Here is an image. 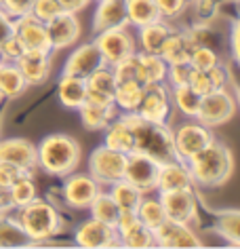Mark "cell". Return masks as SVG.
Returning a JSON list of instances; mask_svg holds the SVG:
<instances>
[{
  "instance_id": "20",
  "label": "cell",
  "mask_w": 240,
  "mask_h": 249,
  "mask_svg": "<svg viewBox=\"0 0 240 249\" xmlns=\"http://www.w3.org/2000/svg\"><path fill=\"white\" fill-rule=\"evenodd\" d=\"M181 188H194V179L186 160L177 159V160H169V163H160L156 190L171 192V190H181Z\"/></svg>"
},
{
  "instance_id": "26",
  "label": "cell",
  "mask_w": 240,
  "mask_h": 249,
  "mask_svg": "<svg viewBox=\"0 0 240 249\" xmlns=\"http://www.w3.org/2000/svg\"><path fill=\"white\" fill-rule=\"evenodd\" d=\"M175 28H171L164 19H158L154 23H147V26L139 28V45L144 53H154L160 55V49H162L164 40L169 38V34L173 32Z\"/></svg>"
},
{
  "instance_id": "21",
  "label": "cell",
  "mask_w": 240,
  "mask_h": 249,
  "mask_svg": "<svg viewBox=\"0 0 240 249\" xmlns=\"http://www.w3.org/2000/svg\"><path fill=\"white\" fill-rule=\"evenodd\" d=\"M17 68L21 70L23 78H26L28 87L42 85L51 76V53L45 51H26L19 59L15 61Z\"/></svg>"
},
{
  "instance_id": "10",
  "label": "cell",
  "mask_w": 240,
  "mask_h": 249,
  "mask_svg": "<svg viewBox=\"0 0 240 249\" xmlns=\"http://www.w3.org/2000/svg\"><path fill=\"white\" fill-rule=\"evenodd\" d=\"M160 163L147 157L144 152H128L127 154V167H125V179H128L133 186L147 195V192L156 190V179H158Z\"/></svg>"
},
{
  "instance_id": "15",
  "label": "cell",
  "mask_w": 240,
  "mask_h": 249,
  "mask_svg": "<svg viewBox=\"0 0 240 249\" xmlns=\"http://www.w3.org/2000/svg\"><path fill=\"white\" fill-rule=\"evenodd\" d=\"M47 32L51 38L53 51L57 49H67L80 38V19L72 11H61L57 17L47 21Z\"/></svg>"
},
{
  "instance_id": "27",
  "label": "cell",
  "mask_w": 240,
  "mask_h": 249,
  "mask_svg": "<svg viewBox=\"0 0 240 249\" xmlns=\"http://www.w3.org/2000/svg\"><path fill=\"white\" fill-rule=\"evenodd\" d=\"M26 89H28V83L15 61L0 59V95L4 99H15Z\"/></svg>"
},
{
  "instance_id": "19",
  "label": "cell",
  "mask_w": 240,
  "mask_h": 249,
  "mask_svg": "<svg viewBox=\"0 0 240 249\" xmlns=\"http://www.w3.org/2000/svg\"><path fill=\"white\" fill-rule=\"evenodd\" d=\"M101 66H106L103 61L101 51L97 49L95 42H89V45H82L74 51L65 61L64 74H74V76H82L87 78L89 74H93L95 70H99Z\"/></svg>"
},
{
  "instance_id": "55",
  "label": "cell",
  "mask_w": 240,
  "mask_h": 249,
  "mask_svg": "<svg viewBox=\"0 0 240 249\" xmlns=\"http://www.w3.org/2000/svg\"><path fill=\"white\" fill-rule=\"evenodd\" d=\"M234 91H236V97H238V104H240V83H234Z\"/></svg>"
},
{
  "instance_id": "25",
  "label": "cell",
  "mask_w": 240,
  "mask_h": 249,
  "mask_svg": "<svg viewBox=\"0 0 240 249\" xmlns=\"http://www.w3.org/2000/svg\"><path fill=\"white\" fill-rule=\"evenodd\" d=\"M194 51V42L190 40L186 30H173L169 38L164 40L162 49H160V57L167 64H175V61H190V55Z\"/></svg>"
},
{
  "instance_id": "45",
  "label": "cell",
  "mask_w": 240,
  "mask_h": 249,
  "mask_svg": "<svg viewBox=\"0 0 240 249\" xmlns=\"http://www.w3.org/2000/svg\"><path fill=\"white\" fill-rule=\"evenodd\" d=\"M190 72H192V64L190 61H175V64H169L167 68V78L171 80V85H188Z\"/></svg>"
},
{
  "instance_id": "58",
  "label": "cell",
  "mask_w": 240,
  "mask_h": 249,
  "mask_svg": "<svg viewBox=\"0 0 240 249\" xmlns=\"http://www.w3.org/2000/svg\"><path fill=\"white\" fill-rule=\"evenodd\" d=\"M97 2H101V0H97Z\"/></svg>"
},
{
  "instance_id": "28",
  "label": "cell",
  "mask_w": 240,
  "mask_h": 249,
  "mask_svg": "<svg viewBox=\"0 0 240 249\" xmlns=\"http://www.w3.org/2000/svg\"><path fill=\"white\" fill-rule=\"evenodd\" d=\"M106 146L118 152H133L135 150V138H133V129L125 118H114L112 123L106 127Z\"/></svg>"
},
{
  "instance_id": "24",
  "label": "cell",
  "mask_w": 240,
  "mask_h": 249,
  "mask_svg": "<svg viewBox=\"0 0 240 249\" xmlns=\"http://www.w3.org/2000/svg\"><path fill=\"white\" fill-rule=\"evenodd\" d=\"M57 95L65 108L78 110L87 102V80L82 76H74V74H64L57 85Z\"/></svg>"
},
{
  "instance_id": "30",
  "label": "cell",
  "mask_w": 240,
  "mask_h": 249,
  "mask_svg": "<svg viewBox=\"0 0 240 249\" xmlns=\"http://www.w3.org/2000/svg\"><path fill=\"white\" fill-rule=\"evenodd\" d=\"M32 245L26 230L17 217L9 215V209L0 211V247H26Z\"/></svg>"
},
{
  "instance_id": "23",
  "label": "cell",
  "mask_w": 240,
  "mask_h": 249,
  "mask_svg": "<svg viewBox=\"0 0 240 249\" xmlns=\"http://www.w3.org/2000/svg\"><path fill=\"white\" fill-rule=\"evenodd\" d=\"M137 59V78L144 85H152V83H164L167 80V68L169 64L164 61L160 55L154 53H135Z\"/></svg>"
},
{
  "instance_id": "49",
  "label": "cell",
  "mask_w": 240,
  "mask_h": 249,
  "mask_svg": "<svg viewBox=\"0 0 240 249\" xmlns=\"http://www.w3.org/2000/svg\"><path fill=\"white\" fill-rule=\"evenodd\" d=\"M188 85L192 87L196 93H200V95H205V93H208V91L213 89L211 80H208V74L205 70H196V68H192V72H190Z\"/></svg>"
},
{
  "instance_id": "11",
  "label": "cell",
  "mask_w": 240,
  "mask_h": 249,
  "mask_svg": "<svg viewBox=\"0 0 240 249\" xmlns=\"http://www.w3.org/2000/svg\"><path fill=\"white\" fill-rule=\"evenodd\" d=\"M160 203L164 207L167 220L179 224H192L198 220V201H196L194 188L160 192Z\"/></svg>"
},
{
  "instance_id": "50",
  "label": "cell",
  "mask_w": 240,
  "mask_h": 249,
  "mask_svg": "<svg viewBox=\"0 0 240 249\" xmlns=\"http://www.w3.org/2000/svg\"><path fill=\"white\" fill-rule=\"evenodd\" d=\"M207 74H208V80H211L213 89H227V83H230V72L225 70L224 64L211 68Z\"/></svg>"
},
{
  "instance_id": "52",
  "label": "cell",
  "mask_w": 240,
  "mask_h": 249,
  "mask_svg": "<svg viewBox=\"0 0 240 249\" xmlns=\"http://www.w3.org/2000/svg\"><path fill=\"white\" fill-rule=\"evenodd\" d=\"M230 47H232L234 59H236L238 66H240V19L232 26V32H230Z\"/></svg>"
},
{
  "instance_id": "42",
  "label": "cell",
  "mask_w": 240,
  "mask_h": 249,
  "mask_svg": "<svg viewBox=\"0 0 240 249\" xmlns=\"http://www.w3.org/2000/svg\"><path fill=\"white\" fill-rule=\"evenodd\" d=\"M61 11H65V9L61 7L59 0H34L32 9H30V15H34L36 19L47 23V21H51L53 17H57Z\"/></svg>"
},
{
  "instance_id": "40",
  "label": "cell",
  "mask_w": 240,
  "mask_h": 249,
  "mask_svg": "<svg viewBox=\"0 0 240 249\" xmlns=\"http://www.w3.org/2000/svg\"><path fill=\"white\" fill-rule=\"evenodd\" d=\"M120 245L127 247H154L156 241H154V232L144 224H135V226L120 236Z\"/></svg>"
},
{
  "instance_id": "41",
  "label": "cell",
  "mask_w": 240,
  "mask_h": 249,
  "mask_svg": "<svg viewBox=\"0 0 240 249\" xmlns=\"http://www.w3.org/2000/svg\"><path fill=\"white\" fill-rule=\"evenodd\" d=\"M190 64H192V68H196V70L208 72L211 68L221 64V57L211 47H194L192 55H190Z\"/></svg>"
},
{
  "instance_id": "4",
  "label": "cell",
  "mask_w": 240,
  "mask_h": 249,
  "mask_svg": "<svg viewBox=\"0 0 240 249\" xmlns=\"http://www.w3.org/2000/svg\"><path fill=\"white\" fill-rule=\"evenodd\" d=\"M17 220H19L21 228L26 230L32 243L51 241L55 234L61 232V217L57 209L48 201H42L38 196L17 209Z\"/></svg>"
},
{
  "instance_id": "29",
  "label": "cell",
  "mask_w": 240,
  "mask_h": 249,
  "mask_svg": "<svg viewBox=\"0 0 240 249\" xmlns=\"http://www.w3.org/2000/svg\"><path fill=\"white\" fill-rule=\"evenodd\" d=\"M78 112H80V121H82V124L89 131H99V129H106L116 118V104L114 106H99V104L84 102L78 108Z\"/></svg>"
},
{
  "instance_id": "14",
  "label": "cell",
  "mask_w": 240,
  "mask_h": 249,
  "mask_svg": "<svg viewBox=\"0 0 240 249\" xmlns=\"http://www.w3.org/2000/svg\"><path fill=\"white\" fill-rule=\"evenodd\" d=\"M101 192V184L93 176H67L64 182V201L74 209H84L95 201V196Z\"/></svg>"
},
{
  "instance_id": "48",
  "label": "cell",
  "mask_w": 240,
  "mask_h": 249,
  "mask_svg": "<svg viewBox=\"0 0 240 249\" xmlns=\"http://www.w3.org/2000/svg\"><path fill=\"white\" fill-rule=\"evenodd\" d=\"M23 173H28V171H21L19 167L9 165V163H0V192H7L11 188V184L19 176H23Z\"/></svg>"
},
{
  "instance_id": "43",
  "label": "cell",
  "mask_w": 240,
  "mask_h": 249,
  "mask_svg": "<svg viewBox=\"0 0 240 249\" xmlns=\"http://www.w3.org/2000/svg\"><path fill=\"white\" fill-rule=\"evenodd\" d=\"M23 53H26V47H23V42L15 32L0 45V59L2 61H17Z\"/></svg>"
},
{
  "instance_id": "13",
  "label": "cell",
  "mask_w": 240,
  "mask_h": 249,
  "mask_svg": "<svg viewBox=\"0 0 240 249\" xmlns=\"http://www.w3.org/2000/svg\"><path fill=\"white\" fill-rule=\"evenodd\" d=\"M0 163H9L19 167L21 171L32 173L38 167L36 146L23 138H7L0 140Z\"/></svg>"
},
{
  "instance_id": "35",
  "label": "cell",
  "mask_w": 240,
  "mask_h": 249,
  "mask_svg": "<svg viewBox=\"0 0 240 249\" xmlns=\"http://www.w3.org/2000/svg\"><path fill=\"white\" fill-rule=\"evenodd\" d=\"M135 211H137L139 222L144 224V226H147L150 230L158 228L160 224L167 220V213H164V207H162V203H160V198L144 196Z\"/></svg>"
},
{
  "instance_id": "57",
  "label": "cell",
  "mask_w": 240,
  "mask_h": 249,
  "mask_svg": "<svg viewBox=\"0 0 240 249\" xmlns=\"http://www.w3.org/2000/svg\"><path fill=\"white\" fill-rule=\"evenodd\" d=\"M238 19H240V11H238Z\"/></svg>"
},
{
  "instance_id": "2",
  "label": "cell",
  "mask_w": 240,
  "mask_h": 249,
  "mask_svg": "<svg viewBox=\"0 0 240 249\" xmlns=\"http://www.w3.org/2000/svg\"><path fill=\"white\" fill-rule=\"evenodd\" d=\"M186 165L192 173L194 184L205 186V188H217L232 176L234 159L230 148L213 140L211 144H207L194 157H190Z\"/></svg>"
},
{
  "instance_id": "47",
  "label": "cell",
  "mask_w": 240,
  "mask_h": 249,
  "mask_svg": "<svg viewBox=\"0 0 240 249\" xmlns=\"http://www.w3.org/2000/svg\"><path fill=\"white\" fill-rule=\"evenodd\" d=\"M32 2L34 0H0V9H2L7 15L13 17V19H17V17L30 13Z\"/></svg>"
},
{
  "instance_id": "32",
  "label": "cell",
  "mask_w": 240,
  "mask_h": 249,
  "mask_svg": "<svg viewBox=\"0 0 240 249\" xmlns=\"http://www.w3.org/2000/svg\"><path fill=\"white\" fill-rule=\"evenodd\" d=\"M125 4H127L128 26H133V28H141V26H147V23L162 19L154 0H125Z\"/></svg>"
},
{
  "instance_id": "18",
  "label": "cell",
  "mask_w": 240,
  "mask_h": 249,
  "mask_svg": "<svg viewBox=\"0 0 240 249\" xmlns=\"http://www.w3.org/2000/svg\"><path fill=\"white\" fill-rule=\"evenodd\" d=\"M84 80H87V102L99 106H114L116 76L112 66H101L99 70L89 74Z\"/></svg>"
},
{
  "instance_id": "36",
  "label": "cell",
  "mask_w": 240,
  "mask_h": 249,
  "mask_svg": "<svg viewBox=\"0 0 240 249\" xmlns=\"http://www.w3.org/2000/svg\"><path fill=\"white\" fill-rule=\"evenodd\" d=\"M171 95H173L177 110L183 112L188 118H196L198 108H200V99H202L200 93H196L190 85H177V87H173Z\"/></svg>"
},
{
  "instance_id": "9",
  "label": "cell",
  "mask_w": 240,
  "mask_h": 249,
  "mask_svg": "<svg viewBox=\"0 0 240 249\" xmlns=\"http://www.w3.org/2000/svg\"><path fill=\"white\" fill-rule=\"evenodd\" d=\"M173 140H175L177 157L181 160H188L198 150H202L207 144H211L213 133L207 124H202L198 121V118H192V121L179 124L177 131H173Z\"/></svg>"
},
{
  "instance_id": "44",
  "label": "cell",
  "mask_w": 240,
  "mask_h": 249,
  "mask_svg": "<svg viewBox=\"0 0 240 249\" xmlns=\"http://www.w3.org/2000/svg\"><path fill=\"white\" fill-rule=\"evenodd\" d=\"M158 7V13L162 19H175L186 11L190 0H154Z\"/></svg>"
},
{
  "instance_id": "22",
  "label": "cell",
  "mask_w": 240,
  "mask_h": 249,
  "mask_svg": "<svg viewBox=\"0 0 240 249\" xmlns=\"http://www.w3.org/2000/svg\"><path fill=\"white\" fill-rule=\"evenodd\" d=\"M112 28H128L125 0H101L93 17V32L99 34Z\"/></svg>"
},
{
  "instance_id": "53",
  "label": "cell",
  "mask_w": 240,
  "mask_h": 249,
  "mask_svg": "<svg viewBox=\"0 0 240 249\" xmlns=\"http://www.w3.org/2000/svg\"><path fill=\"white\" fill-rule=\"evenodd\" d=\"M61 7H64L65 11H72V13H78V11H82L87 4L91 2V0H59Z\"/></svg>"
},
{
  "instance_id": "34",
  "label": "cell",
  "mask_w": 240,
  "mask_h": 249,
  "mask_svg": "<svg viewBox=\"0 0 240 249\" xmlns=\"http://www.w3.org/2000/svg\"><path fill=\"white\" fill-rule=\"evenodd\" d=\"M110 195L116 201L120 209H137L139 201L144 198V192H141L137 186H133L128 179H118L110 186Z\"/></svg>"
},
{
  "instance_id": "33",
  "label": "cell",
  "mask_w": 240,
  "mask_h": 249,
  "mask_svg": "<svg viewBox=\"0 0 240 249\" xmlns=\"http://www.w3.org/2000/svg\"><path fill=\"white\" fill-rule=\"evenodd\" d=\"M7 196V205L11 209H19L23 205H28L30 201L36 198V184L32 179V173H23L11 184V188L4 192Z\"/></svg>"
},
{
  "instance_id": "12",
  "label": "cell",
  "mask_w": 240,
  "mask_h": 249,
  "mask_svg": "<svg viewBox=\"0 0 240 249\" xmlns=\"http://www.w3.org/2000/svg\"><path fill=\"white\" fill-rule=\"evenodd\" d=\"M13 32L19 36L26 51H45V53L53 51L51 38H48V32H47V23L36 19L34 15L28 13L13 19Z\"/></svg>"
},
{
  "instance_id": "56",
  "label": "cell",
  "mask_w": 240,
  "mask_h": 249,
  "mask_svg": "<svg viewBox=\"0 0 240 249\" xmlns=\"http://www.w3.org/2000/svg\"><path fill=\"white\" fill-rule=\"evenodd\" d=\"M2 99H4V97H2V95H0V102H2Z\"/></svg>"
},
{
  "instance_id": "39",
  "label": "cell",
  "mask_w": 240,
  "mask_h": 249,
  "mask_svg": "<svg viewBox=\"0 0 240 249\" xmlns=\"http://www.w3.org/2000/svg\"><path fill=\"white\" fill-rule=\"evenodd\" d=\"M190 40L194 42V47H211L217 51V45L221 42V36L208 26V23H196V26L186 30Z\"/></svg>"
},
{
  "instance_id": "38",
  "label": "cell",
  "mask_w": 240,
  "mask_h": 249,
  "mask_svg": "<svg viewBox=\"0 0 240 249\" xmlns=\"http://www.w3.org/2000/svg\"><path fill=\"white\" fill-rule=\"evenodd\" d=\"M89 209H91V213H93L95 220L106 222V224H110V226H116L120 207L116 205V201L112 198L110 192H99V195L95 196V201L89 205Z\"/></svg>"
},
{
  "instance_id": "1",
  "label": "cell",
  "mask_w": 240,
  "mask_h": 249,
  "mask_svg": "<svg viewBox=\"0 0 240 249\" xmlns=\"http://www.w3.org/2000/svg\"><path fill=\"white\" fill-rule=\"evenodd\" d=\"M122 118L133 129L135 150L137 152L147 154L154 160H158V163H169V160L179 159L175 150L173 131L169 129L167 123L147 121V118H141L137 112H127Z\"/></svg>"
},
{
  "instance_id": "3",
  "label": "cell",
  "mask_w": 240,
  "mask_h": 249,
  "mask_svg": "<svg viewBox=\"0 0 240 249\" xmlns=\"http://www.w3.org/2000/svg\"><path fill=\"white\" fill-rule=\"evenodd\" d=\"M38 167L48 176L65 178L80 163V144L65 133H53L36 146Z\"/></svg>"
},
{
  "instance_id": "37",
  "label": "cell",
  "mask_w": 240,
  "mask_h": 249,
  "mask_svg": "<svg viewBox=\"0 0 240 249\" xmlns=\"http://www.w3.org/2000/svg\"><path fill=\"white\" fill-rule=\"evenodd\" d=\"M217 232L230 243L240 247V209H225L217 215Z\"/></svg>"
},
{
  "instance_id": "5",
  "label": "cell",
  "mask_w": 240,
  "mask_h": 249,
  "mask_svg": "<svg viewBox=\"0 0 240 249\" xmlns=\"http://www.w3.org/2000/svg\"><path fill=\"white\" fill-rule=\"evenodd\" d=\"M234 112H236V99L232 93L227 89H211L202 95L196 118L208 129H213L230 121Z\"/></svg>"
},
{
  "instance_id": "31",
  "label": "cell",
  "mask_w": 240,
  "mask_h": 249,
  "mask_svg": "<svg viewBox=\"0 0 240 249\" xmlns=\"http://www.w3.org/2000/svg\"><path fill=\"white\" fill-rule=\"evenodd\" d=\"M144 83L139 80H118L114 91V104L125 112H135L144 97Z\"/></svg>"
},
{
  "instance_id": "8",
  "label": "cell",
  "mask_w": 240,
  "mask_h": 249,
  "mask_svg": "<svg viewBox=\"0 0 240 249\" xmlns=\"http://www.w3.org/2000/svg\"><path fill=\"white\" fill-rule=\"evenodd\" d=\"M93 42L101 51L106 66H116L118 61L131 57L135 53V38L127 28L103 30V32L97 34V38Z\"/></svg>"
},
{
  "instance_id": "51",
  "label": "cell",
  "mask_w": 240,
  "mask_h": 249,
  "mask_svg": "<svg viewBox=\"0 0 240 249\" xmlns=\"http://www.w3.org/2000/svg\"><path fill=\"white\" fill-rule=\"evenodd\" d=\"M13 34V17L7 15L2 9H0V45Z\"/></svg>"
},
{
  "instance_id": "54",
  "label": "cell",
  "mask_w": 240,
  "mask_h": 249,
  "mask_svg": "<svg viewBox=\"0 0 240 249\" xmlns=\"http://www.w3.org/2000/svg\"><path fill=\"white\" fill-rule=\"evenodd\" d=\"M4 209H11V207L7 205V196H4V192H0V211H4Z\"/></svg>"
},
{
  "instance_id": "6",
  "label": "cell",
  "mask_w": 240,
  "mask_h": 249,
  "mask_svg": "<svg viewBox=\"0 0 240 249\" xmlns=\"http://www.w3.org/2000/svg\"><path fill=\"white\" fill-rule=\"evenodd\" d=\"M125 167H127V154L112 150L106 144L95 148L89 159V169L99 184L112 186L118 179H125Z\"/></svg>"
},
{
  "instance_id": "17",
  "label": "cell",
  "mask_w": 240,
  "mask_h": 249,
  "mask_svg": "<svg viewBox=\"0 0 240 249\" xmlns=\"http://www.w3.org/2000/svg\"><path fill=\"white\" fill-rule=\"evenodd\" d=\"M76 245L80 247H110V245H120L118 241V232L114 226H110L106 222H99L95 217L82 222L76 230L74 236Z\"/></svg>"
},
{
  "instance_id": "7",
  "label": "cell",
  "mask_w": 240,
  "mask_h": 249,
  "mask_svg": "<svg viewBox=\"0 0 240 249\" xmlns=\"http://www.w3.org/2000/svg\"><path fill=\"white\" fill-rule=\"evenodd\" d=\"M171 110H173V95H171L169 87L164 83H152L144 87V97L135 112L147 121L169 123Z\"/></svg>"
},
{
  "instance_id": "16",
  "label": "cell",
  "mask_w": 240,
  "mask_h": 249,
  "mask_svg": "<svg viewBox=\"0 0 240 249\" xmlns=\"http://www.w3.org/2000/svg\"><path fill=\"white\" fill-rule=\"evenodd\" d=\"M158 247H202V241L190 228V224L164 220L158 228L152 230Z\"/></svg>"
},
{
  "instance_id": "46",
  "label": "cell",
  "mask_w": 240,
  "mask_h": 249,
  "mask_svg": "<svg viewBox=\"0 0 240 249\" xmlns=\"http://www.w3.org/2000/svg\"><path fill=\"white\" fill-rule=\"evenodd\" d=\"M198 23H211L219 11V0H194Z\"/></svg>"
}]
</instances>
